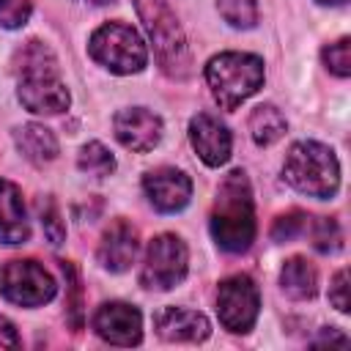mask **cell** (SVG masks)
<instances>
[{
    "label": "cell",
    "instance_id": "obj_4",
    "mask_svg": "<svg viewBox=\"0 0 351 351\" xmlns=\"http://www.w3.org/2000/svg\"><path fill=\"white\" fill-rule=\"evenodd\" d=\"M282 176L296 192L318 200L332 197L340 186V165L335 151L315 140H302L288 148Z\"/></svg>",
    "mask_w": 351,
    "mask_h": 351
},
{
    "label": "cell",
    "instance_id": "obj_19",
    "mask_svg": "<svg viewBox=\"0 0 351 351\" xmlns=\"http://www.w3.org/2000/svg\"><path fill=\"white\" fill-rule=\"evenodd\" d=\"M285 115L274 104H258L250 112V134L258 145H274L285 134Z\"/></svg>",
    "mask_w": 351,
    "mask_h": 351
},
{
    "label": "cell",
    "instance_id": "obj_18",
    "mask_svg": "<svg viewBox=\"0 0 351 351\" xmlns=\"http://www.w3.org/2000/svg\"><path fill=\"white\" fill-rule=\"evenodd\" d=\"M280 288H282L285 296H291L296 302L313 299L315 291H318V271H315V266L307 258H302V255L288 258L282 271H280Z\"/></svg>",
    "mask_w": 351,
    "mask_h": 351
},
{
    "label": "cell",
    "instance_id": "obj_8",
    "mask_svg": "<svg viewBox=\"0 0 351 351\" xmlns=\"http://www.w3.org/2000/svg\"><path fill=\"white\" fill-rule=\"evenodd\" d=\"M0 293L19 307H41L58 293L55 277L33 258H14L0 269Z\"/></svg>",
    "mask_w": 351,
    "mask_h": 351
},
{
    "label": "cell",
    "instance_id": "obj_10",
    "mask_svg": "<svg viewBox=\"0 0 351 351\" xmlns=\"http://www.w3.org/2000/svg\"><path fill=\"white\" fill-rule=\"evenodd\" d=\"M93 332L110 346H137L143 340V315L134 304L104 302L90 318Z\"/></svg>",
    "mask_w": 351,
    "mask_h": 351
},
{
    "label": "cell",
    "instance_id": "obj_6",
    "mask_svg": "<svg viewBox=\"0 0 351 351\" xmlns=\"http://www.w3.org/2000/svg\"><path fill=\"white\" fill-rule=\"evenodd\" d=\"M88 52L112 74H137L148 63V49L140 33L123 22H107L96 27L88 41Z\"/></svg>",
    "mask_w": 351,
    "mask_h": 351
},
{
    "label": "cell",
    "instance_id": "obj_2",
    "mask_svg": "<svg viewBox=\"0 0 351 351\" xmlns=\"http://www.w3.org/2000/svg\"><path fill=\"white\" fill-rule=\"evenodd\" d=\"M211 236L225 252H247L255 241V200L244 170H230L217 186V197L208 217Z\"/></svg>",
    "mask_w": 351,
    "mask_h": 351
},
{
    "label": "cell",
    "instance_id": "obj_16",
    "mask_svg": "<svg viewBox=\"0 0 351 351\" xmlns=\"http://www.w3.org/2000/svg\"><path fill=\"white\" fill-rule=\"evenodd\" d=\"M30 239V222L22 203V192L14 181L0 178V244L16 247Z\"/></svg>",
    "mask_w": 351,
    "mask_h": 351
},
{
    "label": "cell",
    "instance_id": "obj_28",
    "mask_svg": "<svg viewBox=\"0 0 351 351\" xmlns=\"http://www.w3.org/2000/svg\"><path fill=\"white\" fill-rule=\"evenodd\" d=\"M329 302H332L340 313H348V269H340V271L332 277Z\"/></svg>",
    "mask_w": 351,
    "mask_h": 351
},
{
    "label": "cell",
    "instance_id": "obj_24",
    "mask_svg": "<svg viewBox=\"0 0 351 351\" xmlns=\"http://www.w3.org/2000/svg\"><path fill=\"white\" fill-rule=\"evenodd\" d=\"M307 225H310V217L304 211H288V214H280L271 225V239L274 241H291L302 233H307Z\"/></svg>",
    "mask_w": 351,
    "mask_h": 351
},
{
    "label": "cell",
    "instance_id": "obj_20",
    "mask_svg": "<svg viewBox=\"0 0 351 351\" xmlns=\"http://www.w3.org/2000/svg\"><path fill=\"white\" fill-rule=\"evenodd\" d=\"M77 167H80L82 173L93 176V178H104V176H112V170H115V156H112L99 140H93V143H85V145L80 148V154H77Z\"/></svg>",
    "mask_w": 351,
    "mask_h": 351
},
{
    "label": "cell",
    "instance_id": "obj_12",
    "mask_svg": "<svg viewBox=\"0 0 351 351\" xmlns=\"http://www.w3.org/2000/svg\"><path fill=\"white\" fill-rule=\"evenodd\" d=\"M112 129H115L118 143L137 154L156 148L162 140V118L156 112H151L148 107H126V110L115 112Z\"/></svg>",
    "mask_w": 351,
    "mask_h": 351
},
{
    "label": "cell",
    "instance_id": "obj_31",
    "mask_svg": "<svg viewBox=\"0 0 351 351\" xmlns=\"http://www.w3.org/2000/svg\"><path fill=\"white\" fill-rule=\"evenodd\" d=\"M85 3H93V5H107V3H115V0H85Z\"/></svg>",
    "mask_w": 351,
    "mask_h": 351
},
{
    "label": "cell",
    "instance_id": "obj_5",
    "mask_svg": "<svg viewBox=\"0 0 351 351\" xmlns=\"http://www.w3.org/2000/svg\"><path fill=\"white\" fill-rule=\"evenodd\" d=\"M206 82L222 110H236L263 85V60L250 52H219L206 63Z\"/></svg>",
    "mask_w": 351,
    "mask_h": 351
},
{
    "label": "cell",
    "instance_id": "obj_17",
    "mask_svg": "<svg viewBox=\"0 0 351 351\" xmlns=\"http://www.w3.org/2000/svg\"><path fill=\"white\" fill-rule=\"evenodd\" d=\"M14 143L22 151V156L33 165H49L58 156V137L44 123H22L14 129Z\"/></svg>",
    "mask_w": 351,
    "mask_h": 351
},
{
    "label": "cell",
    "instance_id": "obj_25",
    "mask_svg": "<svg viewBox=\"0 0 351 351\" xmlns=\"http://www.w3.org/2000/svg\"><path fill=\"white\" fill-rule=\"evenodd\" d=\"M38 217H41V228H44V236L52 241V244H63L66 239V225L60 219V211L55 206V200L47 195L38 200Z\"/></svg>",
    "mask_w": 351,
    "mask_h": 351
},
{
    "label": "cell",
    "instance_id": "obj_13",
    "mask_svg": "<svg viewBox=\"0 0 351 351\" xmlns=\"http://www.w3.org/2000/svg\"><path fill=\"white\" fill-rule=\"evenodd\" d=\"M189 143L208 167H219L230 159V148H233L230 129L214 112H197L189 121Z\"/></svg>",
    "mask_w": 351,
    "mask_h": 351
},
{
    "label": "cell",
    "instance_id": "obj_29",
    "mask_svg": "<svg viewBox=\"0 0 351 351\" xmlns=\"http://www.w3.org/2000/svg\"><path fill=\"white\" fill-rule=\"evenodd\" d=\"M19 346H22V340H19L16 326L5 315H0V348H19Z\"/></svg>",
    "mask_w": 351,
    "mask_h": 351
},
{
    "label": "cell",
    "instance_id": "obj_30",
    "mask_svg": "<svg viewBox=\"0 0 351 351\" xmlns=\"http://www.w3.org/2000/svg\"><path fill=\"white\" fill-rule=\"evenodd\" d=\"M321 5H343V3H348V0H318Z\"/></svg>",
    "mask_w": 351,
    "mask_h": 351
},
{
    "label": "cell",
    "instance_id": "obj_21",
    "mask_svg": "<svg viewBox=\"0 0 351 351\" xmlns=\"http://www.w3.org/2000/svg\"><path fill=\"white\" fill-rule=\"evenodd\" d=\"M217 8L230 27L250 30L258 25V0H217Z\"/></svg>",
    "mask_w": 351,
    "mask_h": 351
},
{
    "label": "cell",
    "instance_id": "obj_26",
    "mask_svg": "<svg viewBox=\"0 0 351 351\" xmlns=\"http://www.w3.org/2000/svg\"><path fill=\"white\" fill-rule=\"evenodd\" d=\"M30 0H0V25L8 30L22 27L30 19Z\"/></svg>",
    "mask_w": 351,
    "mask_h": 351
},
{
    "label": "cell",
    "instance_id": "obj_1",
    "mask_svg": "<svg viewBox=\"0 0 351 351\" xmlns=\"http://www.w3.org/2000/svg\"><path fill=\"white\" fill-rule=\"evenodd\" d=\"M14 74H16V99L25 110L36 115H60L69 110L71 96L60 80L55 52L38 41H25L14 55Z\"/></svg>",
    "mask_w": 351,
    "mask_h": 351
},
{
    "label": "cell",
    "instance_id": "obj_11",
    "mask_svg": "<svg viewBox=\"0 0 351 351\" xmlns=\"http://www.w3.org/2000/svg\"><path fill=\"white\" fill-rule=\"evenodd\" d=\"M143 192L156 211L176 214L192 197V178L176 167H156L143 176Z\"/></svg>",
    "mask_w": 351,
    "mask_h": 351
},
{
    "label": "cell",
    "instance_id": "obj_23",
    "mask_svg": "<svg viewBox=\"0 0 351 351\" xmlns=\"http://www.w3.org/2000/svg\"><path fill=\"white\" fill-rule=\"evenodd\" d=\"M321 58H324V66H326L335 77H348V74H351V41H348L346 36L337 38L335 44L324 47Z\"/></svg>",
    "mask_w": 351,
    "mask_h": 351
},
{
    "label": "cell",
    "instance_id": "obj_27",
    "mask_svg": "<svg viewBox=\"0 0 351 351\" xmlns=\"http://www.w3.org/2000/svg\"><path fill=\"white\" fill-rule=\"evenodd\" d=\"M60 269H63V277H66V285L74 291V302H69L66 307H69V313H71V326L74 329H80V324H82V307H80V274H77V269H74V263H69V261H60Z\"/></svg>",
    "mask_w": 351,
    "mask_h": 351
},
{
    "label": "cell",
    "instance_id": "obj_3",
    "mask_svg": "<svg viewBox=\"0 0 351 351\" xmlns=\"http://www.w3.org/2000/svg\"><path fill=\"white\" fill-rule=\"evenodd\" d=\"M137 16L154 44V58L159 63V69L170 77V80H186L189 77V47H186V36L170 8L167 0H134Z\"/></svg>",
    "mask_w": 351,
    "mask_h": 351
},
{
    "label": "cell",
    "instance_id": "obj_15",
    "mask_svg": "<svg viewBox=\"0 0 351 351\" xmlns=\"http://www.w3.org/2000/svg\"><path fill=\"white\" fill-rule=\"evenodd\" d=\"M154 329L167 343H203L211 335V324L203 313L186 307H162L154 313Z\"/></svg>",
    "mask_w": 351,
    "mask_h": 351
},
{
    "label": "cell",
    "instance_id": "obj_14",
    "mask_svg": "<svg viewBox=\"0 0 351 351\" xmlns=\"http://www.w3.org/2000/svg\"><path fill=\"white\" fill-rule=\"evenodd\" d=\"M137 250H140V233L137 228L118 217L107 225V230L101 233V241H99V263L107 269V271H126L134 258H137Z\"/></svg>",
    "mask_w": 351,
    "mask_h": 351
},
{
    "label": "cell",
    "instance_id": "obj_9",
    "mask_svg": "<svg viewBox=\"0 0 351 351\" xmlns=\"http://www.w3.org/2000/svg\"><path fill=\"white\" fill-rule=\"evenodd\" d=\"M258 313H261V293L250 274H233L219 282L217 315L228 332H233V335L250 332L258 321Z\"/></svg>",
    "mask_w": 351,
    "mask_h": 351
},
{
    "label": "cell",
    "instance_id": "obj_22",
    "mask_svg": "<svg viewBox=\"0 0 351 351\" xmlns=\"http://www.w3.org/2000/svg\"><path fill=\"white\" fill-rule=\"evenodd\" d=\"M307 228H310V236H313V247L318 252H335V250H340L343 233H340V225L332 217H315Z\"/></svg>",
    "mask_w": 351,
    "mask_h": 351
},
{
    "label": "cell",
    "instance_id": "obj_7",
    "mask_svg": "<svg viewBox=\"0 0 351 351\" xmlns=\"http://www.w3.org/2000/svg\"><path fill=\"white\" fill-rule=\"evenodd\" d=\"M189 269V250L173 233H159L148 241L145 261L140 269V285L148 291H170L176 288Z\"/></svg>",
    "mask_w": 351,
    "mask_h": 351
}]
</instances>
